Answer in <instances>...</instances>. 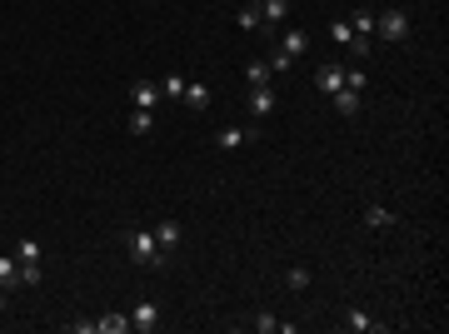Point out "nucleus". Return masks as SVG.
Here are the masks:
<instances>
[{
	"instance_id": "13",
	"label": "nucleus",
	"mask_w": 449,
	"mask_h": 334,
	"mask_svg": "<svg viewBox=\"0 0 449 334\" xmlns=\"http://www.w3.org/2000/svg\"><path fill=\"white\" fill-rule=\"evenodd\" d=\"M345 329H350V334H370V329H379V320H370L365 309H350V315H345Z\"/></svg>"
},
{
	"instance_id": "7",
	"label": "nucleus",
	"mask_w": 449,
	"mask_h": 334,
	"mask_svg": "<svg viewBox=\"0 0 449 334\" xmlns=\"http://www.w3.org/2000/svg\"><path fill=\"white\" fill-rule=\"evenodd\" d=\"M155 324H160V309H155V300H140V304L130 309V329H145V334H150Z\"/></svg>"
},
{
	"instance_id": "2",
	"label": "nucleus",
	"mask_w": 449,
	"mask_h": 334,
	"mask_svg": "<svg viewBox=\"0 0 449 334\" xmlns=\"http://www.w3.org/2000/svg\"><path fill=\"white\" fill-rule=\"evenodd\" d=\"M404 35H410V15H404V10H379L375 15V40H395V45H399Z\"/></svg>"
},
{
	"instance_id": "25",
	"label": "nucleus",
	"mask_w": 449,
	"mask_h": 334,
	"mask_svg": "<svg viewBox=\"0 0 449 334\" xmlns=\"http://www.w3.org/2000/svg\"><path fill=\"white\" fill-rule=\"evenodd\" d=\"M365 85H370V80H365V70H345V90H355V95H365Z\"/></svg>"
},
{
	"instance_id": "24",
	"label": "nucleus",
	"mask_w": 449,
	"mask_h": 334,
	"mask_svg": "<svg viewBox=\"0 0 449 334\" xmlns=\"http://www.w3.org/2000/svg\"><path fill=\"white\" fill-rule=\"evenodd\" d=\"M350 25H355V35H365V40H375V15H370V10H359V15L350 20Z\"/></svg>"
},
{
	"instance_id": "19",
	"label": "nucleus",
	"mask_w": 449,
	"mask_h": 334,
	"mask_svg": "<svg viewBox=\"0 0 449 334\" xmlns=\"http://www.w3.org/2000/svg\"><path fill=\"white\" fill-rule=\"evenodd\" d=\"M330 40L350 50V40H355V25H350V20H335V25H330Z\"/></svg>"
},
{
	"instance_id": "1",
	"label": "nucleus",
	"mask_w": 449,
	"mask_h": 334,
	"mask_svg": "<svg viewBox=\"0 0 449 334\" xmlns=\"http://www.w3.org/2000/svg\"><path fill=\"white\" fill-rule=\"evenodd\" d=\"M130 260L140 264V269H150V264H160L165 255H160V244H155V229H130Z\"/></svg>"
},
{
	"instance_id": "3",
	"label": "nucleus",
	"mask_w": 449,
	"mask_h": 334,
	"mask_svg": "<svg viewBox=\"0 0 449 334\" xmlns=\"http://www.w3.org/2000/svg\"><path fill=\"white\" fill-rule=\"evenodd\" d=\"M15 260H20V280H26V284H35V280H40V275H35V264H40V244H35V240H20Z\"/></svg>"
},
{
	"instance_id": "4",
	"label": "nucleus",
	"mask_w": 449,
	"mask_h": 334,
	"mask_svg": "<svg viewBox=\"0 0 449 334\" xmlns=\"http://www.w3.org/2000/svg\"><path fill=\"white\" fill-rule=\"evenodd\" d=\"M250 140H260V130L255 125H230V130H220V150H240V145H250Z\"/></svg>"
},
{
	"instance_id": "27",
	"label": "nucleus",
	"mask_w": 449,
	"mask_h": 334,
	"mask_svg": "<svg viewBox=\"0 0 449 334\" xmlns=\"http://www.w3.org/2000/svg\"><path fill=\"white\" fill-rule=\"evenodd\" d=\"M245 80H250V85H265V80H270V65H265V60H255V65L245 70Z\"/></svg>"
},
{
	"instance_id": "17",
	"label": "nucleus",
	"mask_w": 449,
	"mask_h": 334,
	"mask_svg": "<svg viewBox=\"0 0 449 334\" xmlns=\"http://www.w3.org/2000/svg\"><path fill=\"white\" fill-rule=\"evenodd\" d=\"M255 329H260V334H275V329H285V334H290L295 324H285V320H275L270 309H260V315H255Z\"/></svg>"
},
{
	"instance_id": "9",
	"label": "nucleus",
	"mask_w": 449,
	"mask_h": 334,
	"mask_svg": "<svg viewBox=\"0 0 449 334\" xmlns=\"http://www.w3.org/2000/svg\"><path fill=\"white\" fill-rule=\"evenodd\" d=\"M180 100H185V105H190V110H210V100H215V95H210V85H200V80H190V85H185V95H180Z\"/></svg>"
},
{
	"instance_id": "18",
	"label": "nucleus",
	"mask_w": 449,
	"mask_h": 334,
	"mask_svg": "<svg viewBox=\"0 0 449 334\" xmlns=\"http://www.w3.org/2000/svg\"><path fill=\"white\" fill-rule=\"evenodd\" d=\"M330 100H335V110H339V115H355V110H359V95H355V90H335Z\"/></svg>"
},
{
	"instance_id": "8",
	"label": "nucleus",
	"mask_w": 449,
	"mask_h": 334,
	"mask_svg": "<svg viewBox=\"0 0 449 334\" xmlns=\"http://www.w3.org/2000/svg\"><path fill=\"white\" fill-rule=\"evenodd\" d=\"M315 85L325 90V95L345 90V65H319V70H315Z\"/></svg>"
},
{
	"instance_id": "26",
	"label": "nucleus",
	"mask_w": 449,
	"mask_h": 334,
	"mask_svg": "<svg viewBox=\"0 0 449 334\" xmlns=\"http://www.w3.org/2000/svg\"><path fill=\"white\" fill-rule=\"evenodd\" d=\"M185 85H190L185 75H165V80H160V90H165V95H175V100L185 95Z\"/></svg>"
},
{
	"instance_id": "12",
	"label": "nucleus",
	"mask_w": 449,
	"mask_h": 334,
	"mask_svg": "<svg viewBox=\"0 0 449 334\" xmlns=\"http://www.w3.org/2000/svg\"><path fill=\"white\" fill-rule=\"evenodd\" d=\"M280 50H290V55L299 60V55L310 50V35H305V30H285V35H280Z\"/></svg>"
},
{
	"instance_id": "6",
	"label": "nucleus",
	"mask_w": 449,
	"mask_h": 334,
	"mask_svg": "<svg viewBox=\"0 0 449 334\" xmlns=\"http://www.w3.org/2000/svg\"><path fill=\"white\" fill-rule=\"evenodd\" d=\"M180 235H185V229H180V220H160V225H155V244H160V255L180 249Z\"/></svg>"
},
{
	"instance_id": "20",
	"label": "nucleus",
	"mask_w": 449,
	"mask_h": 334,
	"mask_svg": "<svg viewBox=\"0 0 449 334\" xmlns=\"http://www.w3.org/2000/svg\"><path fill=\"white\" fill-rule=\"evenodd\" d=\"M265 65H270V75H285V70H295V55H290V50H275Z\"/></svg>"
},
{
	"instance_id": "15",
	"label": "nucleus",
	"mask_w": 449,
	"mask_h": 334,
	"mask_svg": "<svg viewBox=\"0 0 449 334\" xmlns=\"http://www.w3.org/2000/svg\"><path fill=\"white\" fill-rule=\"evenodd\" d=\"M365 225H370V229H390V225H395V215L384 210V205H370V210H365Z\"/></svg>"
},
{
	"instance_id": "14",
	"label": "nucleus",
	"mask_w": 449,
	"mask_h": 334,
	"mask_svg": "<svg viewBox=\"0 0 449 334\" xmlns=\"http://www.w3.org/2000/svg\"><path fill=\"white\" fill-rule=\"evenodd\" d=\"M155 105H160V85H150V80L135 85V110H155Z\"/></svg>"
},
{
	"instance_id": "5",
	"label": "nucleus",
	"mask_w": 449,
	"mask_h": 334,
	"mask_svg": "<svg viewBox=\"0 0 449 334\" xmlns=\"http://www.w3.org/2000/svg\"><path fill=\"white\" fill-rule=\"evenodd\" d=\"M250 115H255V120L275 115V90H270V80H265V85H250Z\"/></svg>"
},
{
	"instance_id": "22",
	"label": "nucleus",
	"mask_w": 449,
	"mask_h": 334,
	"mask_svg": "<svg viewBox=\"0 0 449 334\" xmlns=\"http://www.w3.org/2000/svg\"><path fill=\"white\" fill-rule=\"evenodd\" d=\"M150 125H155V110H135L130 115V135H150Z\"/></svg>"
},
{
	"instance_id": "21",
	"label": "nucleus",
	"mask_w": 449,
	"mask_h": 334,
	"mask_svg": "<svg viewBox=\"0 0 449 334\" xmlns=\"http://www.w3.org/2000/svg\"><path fill=\"white\" fill-rule=\"evenodd\" d=\"M285 284H290V289H310V269H305V264H290V269H285Z\"/></svg>"
},
{
	"instance_id": "10",
	"label": "nucleus",
	"mask_w": 449,
	"mask_h": 334,
	"mask_svg": "<svg viewBox=\"0 0 449 334\" xmlns=\"http://www.w3.org/2000/svg\"><path fill=\"white\" fill-rule=\"evenodd\" d=\"M260 20H265V25H280V20H290V0H260Z\"/></svg>"
},
{
	"instance_id": "11",
	"label": "nucleus",
	"mask_w": 449,
	"mask_h": 334,
	"mask_svg": "<svg viewBox=\"0 0 449 334\" xmlns=\"http://www.w3.org/2000/svg\"><path fill=\"white\" fill-rule=\"evenodd\" d=\"M15 284H26V280H20V260L0 255V289H15Z\"/></svg>"
},
{
	"instance_id": "28",
	"label": "nucleus",
	"mask_w": 449,
	"mask_h": 334,
	"mask_svg": "<svg viewBox=\"0 0 449 334\" xmlns=\"http://www.w3.org/2000/svg\"><path fill=\"white\" fill-rule=\"evenodd\" d=\"M0 309H6V289H0Z\"/></svg>"
},
{
	"instance_id": "16",
	"label": "nucleus",
	"mask_w": 449,
	"mask_h": 334,
	"mask_svg": "<svg viewBox=\"0 0 449 334\" xmlns=\"http://www.w3.org/2000/svg\"><path fill=\"white\" fill-rule=\"evenodd\" d=\"M95 329L100 334H125L130 329V315H105V320H95Z\"/></svg>"
},
{
	"instance_id": "23",
	"label": "nucleus",
	"mask_w": 449,
	"mask_h": 334,
	"mask_svg": "<svg viewBox=\"0 0 449 334\" xmlns=\"http://www.w3.org/2000/svg\"><path fill=\"white\" fill-rule=\"evenodd\" d=\"M240 30H265V20H260V6H245V10H240Z\"/></svg>"
}]
</instances>
